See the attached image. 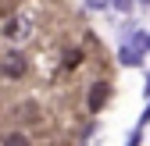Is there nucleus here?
Masks as SVG:
<instances>
[{
	"mask_svg": "<svg viewBox=\"0 0 150 146\" xmlns=\"http://www.w3.org/2000/svg\"><path fill=\"white\" fill-rule=\"evenodd\" d=\"M0 71H4L7 79H22L25 75V57L18 50H7L4 57H0Z\"/></svg>",
	"mask_w": 150,
	"mask_h": 146,
	"instance_id": "obj_2",
	"label": "nucleus"
},
{
	"mask_svg": "<svg viewBox=\"0 0 150 146\" xmlns=\"http://www.w3.org/2000/svg\"><path fill=\"white\" fill-rule=\"evenodd\" d=\"M79 61H82V53H79V50H68V53H64V68H75Z\"/></svg>",
	"mask_w": 150,
	"mask_h": 146,
	"instance_id": "obj_7",
	"label": "nucleus"
},
{
	"mask_svg": "<svg viewBox=\"0 0 150 146\" xmlns=\"http://www.w3.org/2000/svg\"><path fill=\"white\" fill-rule=\"evenodd\" d=\"M111 7H115V11H122V14H132L136 0H111Z\"/></svg>",
	"mask_w": 150,
	"mask_h": 146,
	"instance_id": "obj_5",
	"label": "nucleus"
},
{
	"mask_svg": "<svg viewBox=\"0 0 150 146\" xmlns=\"http://www.w3.org/2000/svg\"><path fill=\"white\" fill-rule=\"evenodd\" d=\"M7 36H11V39H25V36H29V22H25V18H14V22L7 25Z\"/></svg>",
	"mask_w": 150,
	"mask_h": 146,
	"instance_id": "obj_4",
	"label": "nucleus"
},
{
	"mask_svg": "<svg viewBox=\"0 0 150 146\" xmlns=\"http://www.w3.org/2000/svg\"><path fill=\"white\" fill-rule=\"evenodd\" d=\"M146 50H150V36H146V32H136L129 43H122V50H118V61H122L125 68H129V64H139Z\"/></svg>",
	"mask_w": 150,
	"mask_h": 146,
	"instance_id": "obj_1",
	"label": "nucleus"
},
{
	"mask_svg": "<svg viewBox=\"0 0 150 146\" xmlns=\"http://www.w3.org/2000/svg\"><path fill=\"white\" fill-rule=\"evenodd\" d=\"M107 93H111V89H107V82H93V86H89V93H86V107H89L93 114H97V111H104Z\"/></svg>",
	"mask_w": 150,
	"mask_h": 146,
	"instance_id": "obj_3",
	"label": "nucleus"
},
{
	"mask_svg": "<svg viewBox=\"0 0 150 146\" xmlns=\"http://www.w3.org/2000/svg\"><path fill=\"white\" fill-rule=\"evenodd\" d=\"M146 96H150V71H146Z\"/></svg>",
	"mask_w": 150,
	"mask_h": 146,
	"instance_id": "obj_8",
	"label": "nucleus"
},
{
	"mask_svg": "<svg viewBox=\"0 0 150 146\" xmlns=\"http://www.w3.org/2000/svg\"><path fill=\"white\" fill-rule=\"evenodd\" d=\"M82 4H86L89 11H107V7H111V0H82Z\"/></svg>",
	"mask_w": 150,
	"mask_h": 146,
	"instance_id": "obj_6",
	"label": "nucleus"
}]
</instances>
